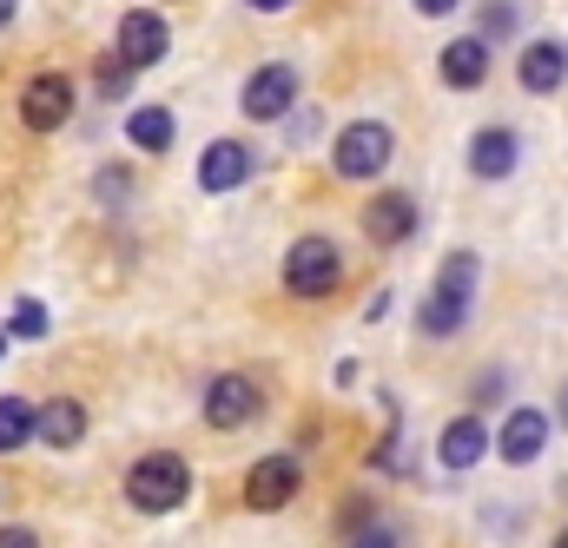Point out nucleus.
Returning a JSON list of instances; mask_svg holds the SVG:
<instances>
[{
	"instance_id": "f257e3e1",
	"label": "nucleus",
	"mask_w": 568,
	"mask_h": 548,
	"mask_svg": "<svg viewBox=\"0 0 568 548\" xmlns=\"http://www.w3.org/2000/svg\"><path fill=\"white\" fill-rule=\"evenodd\" d=\"M192 496V469H185V456H172V449H152L140 456L133 469H126V503L145 509V516H165V509H179Z\"/></svg>"
},
{
	"instance_id": "f03ea898",
	"label": "nucleus",
	"mask_w": 568,
	"mask_h": 548,
	"mask_svg": "<svg viewBox=\"0 0 568 548\" xmlns=\"http://www.w3.org/2000/svg\"><path fill=\"white\" fill-rule=\"evenodd\" d=\"M476 252H449L443 258V272H436V297L424 304V331L429 337H456L463 331V317H469V297H476Z\"/></svg>"
},
{
	"instance_id": "7ed1b4c3",
	"label": "nucleus",
	"mask_w": 568,
	"mask_h": 548,
	"mask_svg": "<svg viewBox=\"0 0 568 548\" xmlns=\"http://www.w3.org/2000/svg\"><path fill=\"white\" fill-rule=\"evenodd\" d=\"M337 277H344V252L331 239H297L284 252V291L291 297H324V291H337Z\"/></svg>"
},
{
	"instance_id": "20e7f679",
	"label": "nucleus",
	"mask_w": 568,
	"mask_h": 548,
	"mask_svg": "<svg viewBox=\"0 0 568 548\" xmlns=\"http://www.w3.org/2000/svg\"><path fill=\"white\" fill-rule=\"evenodd\" d=\"M390 145H397V133H390V126L357 120V126H344V133H337V145H331V165H337V179H377V172L390 165Z\"/></svg>"
},
{
	"instance_id": "39448f33",
	"label": "nucleus",
	"mask_w": 568,
	"mask_h": 548,
	"mask_svg": "<svg viewBox=\"0 0 568 548\" xmlns=\"http://www.w3.org/2000/svg\"><path fill=\"white\" fill-rule=\"evenodd\" d=\"M67 120H73V80L67 73H33L20 87V126L27 133H53Z\"/></svg>"
},
{
	"instance_id": "423d86ee",
	"label": "nucleus",
	"mask_w": 568,
	"mask_h": 548,
	"mask_svg": "<svg viewBox=\"0 0 568 548\" xmlns=\"http://www.w3.org/2000/svg\"><path fill=\"white\" fill-rule=\"evenodd\" d=\"M265 416V390L252 384V377H212V390H205V423L212 429H252Z\"/></svg>"
},
{
	"instance_id": "0eeeda50",
	"label": "nucleus",
	"mask_w": 568,
	"mask_h": 548,
	"mask_svg": "<svg viewBox=\"0 0 568 548\" xmlns=\"http://www.w3.org/2000/svg\"><path fill=\"white\" fill-rule=\"evenodd\" d=\"M297 483H304V463L297 456H258L252 476H245V509L272 516V509H284L297 496Z\"/></svg>"
},
{
	"instance_id": "6e6552de",
	"label": "nucleus",
	"mask_w": 568,
	"mask_h": 548,
	"mask_svg": "<svg viewBox=\"0 0 568 548\" xmlns=\"http://www.w3.org/2000/svg\"><path fill=\"white\" fill-rule=\"evenodd\" d=\"M291 100H297V73H291V67H258V73L245 80V93H239L245 120H284Z\"/></svg>"
},
{
	"instance_id": "1a4fd4ad",
	"label": "nucleus",
	"mask_w": 568,
	"mask_h": 548,
	"mask_svg": "<svg viewBox=\"0 0 568 548\" xmlns=\"http://www.w3.org/2000/svg\"><path fill=\"white\" fill-rule=\"evenodd\" d=\"M252 179V145L245 139H212L199 159V192H239Z\"/></svg>"
},
{
	"instance_id": "9d476101",
	"label": "nucleus",
	"mask_w": 568,
	"mask_h": 548,
	"mask_svg": "<svg viewBox=\"0 0 568 548\" xmlns=\"http://www.w3.org/2000/svg\"><path fill=\"white\" fill-rule=\"evenodd\" d=\"M410 232H417V199L410 192H377L364 205V239L371 245H404Z\"/></svg>"
},
{
	"instance_id": "9b49d317",
	"label": "nucleus",
	"mask_w": 568,
	"mask_h": 548,
	"mask_svg": "<svg viewBox=\"0 0 568 548\" xmlns=\"http://www.w3.org/2000/svg\"><path fill=\"white\" fill-rule=\"evenodd\" d=\"M542 443H549V410H536V404H516V410L503 416V436H496V449H503V463H536L542 456Z\"/></svg>"
},
{
	"instance_id": "f8f14e48",
	"label": "nucleus",
	"mask_w": 568,
	"mask_h": 548,
	"mask_svg": "<svg viewBox=\"0 0 568 548\" xmlns=\"http://www.w3.org/2000/svg\"><path fill=\"white\" fill-rule=\"evenodd\" d=\"M516 80H523V93H556L568 80V47L562 40H529L516 60Z\"/></svg>"
},
{
	"instance_id": "ddd939ff",
	"label": "nucleus",
	"mask_w": 568,
	"mask_h": 548,
	"mask_svg": "<svg viewBox=\"0 0 568 548\" xmlns=\"http://www.w3.org/2000/svg\"><path fill=\"white\" fill-rule=\"evenodd\" d=\"M489 80V40L483 33H463V40H449L443 47V87H456V93H476Z\"/></svg>"
},
{
	"instance_id": "4468645a",
	"label": "nucleus",
	"mask_w": 568,
	"mask_h": 548,
	"mask_svg": "<svg viewBox=\"0 0 568 548\" xmlns=\"http://www.w3.org/2000/svg\"><path fill=\"white\" fill-rule=\"evenodd\" d=\"M113 53H120L126 67H159V60H165V20H159V13H126Z\"/></svg>"
},
{
	"instance_id": "2eb2a0df",
	"label": "nucleus",
	"mask_w": 568,
	"mask_h": 548,
	"mask_svg": "<svg viewBox=\"0 0 568 548\" xmlns=\"http://www.w3.org/2000/svg\"><path fill=\"white\" fill-rule=\"evenodd\" d=\"M436 456H443V469H476V463L489 456V429H483V416H456V423L436 436Z\"/></svg>"
},
{
	"instance_id": "dca6fc26",
	"label": "nucleus",
	"mask_w": 568,
	"mask_h": 548,
	"mask_svg": "<svg viewBox=\"0 0 568 548\" xmlns=\"http://www.w3.org/2000/svg\"><path fill=\"white\" fill-rule=\"evenodd\" d=\"M469 172L476 179H509L516 172V133L509 126H483L469 139Z\"/></svg>"
},
{
	"instance_id": "f3484780",
	"label": "nucleus",
	"mask_w": 568,
	"mask_h": 548,
	"mask_svg": "<svg viewBox=\"0 0 568 548\" xmlns=\"http://www.w3.org/2000/svg\"><path fill=\"white\" fill-rule=\"evenodd\" d=\"M40 436H47L53 449H73V443L87 436V410H80L73 397H60V404H40Z\"/></svg>"
},
{
	"instance_id": "a211bd4d",
	"label": "nucleus",
	"mask_w": 568,
	"mask_h": 548,
	"mask_svg": "<svg viewBox=\"0 0 568 548\" xmlns=\"http://www.w3.org/2000/svg\"><path fill=\"white\" fill-rule=\"evenodd\" d=\"M33 436H40V410L27 397H0V456L7 449H27Z\"/></svg>"
},
{
	"instance_id": "6ab92c4d",
	"label": "nucleus",
	"mask_w": 568,
	"mask_h": 548,
	"mask_svg": "<svg viewBox=\"0 0 568 548\" xmlns=\"http://www.w3.org/2000/svg\"><path fill=\"white\" fill-rule=\"evenodd\" d=\"M126 139H133L140 152H165V145H172V113H165V106H140V113L126 120Z\"/></svg>"
},
{
	"instance_id": "aec40b11",
	"label": "nucleus",
	"mask_w": 568,
	"mask_h": 548,
	"mask_svg": "<svg viewBox=\"0 0 568 548\" xmlns=\"http://www.w3.org/2000/svg\"><path fill=\"white\" fill-rule=\"evenodd\" d=\"M7 331H13V337H47V304H40V297H20V304L7 311Z\"/></svg>"
},
{
	"instance_id": "412c9836",
	"label": "nucleus",
	"mask_w": 568,
	"mask_h": 548,
	"mask_svg": "<svg viewBox=\"0 0 568 548\" xmlns=\"http://www.w3.org/2000/svg\"><path fill=\"white\" fill-rule=\"evenodd\" d=\"M516 33V0H489L483 7V40L496 47V40H509Z\"/></svg>"
},
{
	"instance_id": "4be33fe9",
	"label": "nucleus",
	"mask_w": 568,
	"mask_h": 548,
	"mask_svg": "<svg viewBox=\"0 0 568 548\" xmlns=\"http://www.w3.org/2000/svg\"><path fill=\"white\" fill-rule=\"evenodd\" d=\"M133 73H140V67H126V60H120V53H113V60H100V93H113V100H120V93H126V80H133Z\"/></svg>"
},
{
	"instance_id": "5701e85b",
	"label": "nucleus",
	"mask_w": 568,
	"mask_h": 548,
	"mask_svg": "<svg viewBox=\"0 0 568 548\" xmlns=\"http://www.w3.org/2000/svg\"><path fill=\"white\" fill-rule=\"evenodd\" d=\"M344 548H397V536H390L384 522H364V529H351V542Z\"/></svg>"
},
{
	"instance_id": "b1692460",
	"label": "nucleus",
	"mask_w": 568,
	"mask_h": 548,
	"mask_svg": "<svg viewBox=\"0 0 568 548\" xmlns=\"http://www.w3.org/2000/svg\"><path fill=\"white\" fill-rule=\"evenodd\" d=\"M463 0H417V13H429V20H443V13H456Z\"/></svg>"
},
{
	"instance_id": "393cba45",
	"label": "nucleus",
	"mask_w": 568,
	"mask_h": 548,
	"mask_svg": "<svg viewBox=\"0 0 568 548\" xmlns=\"http://www.w3.org/2000/svg\"><path fill=\"white\" fill-rule=\"evenodd\" d=\"M0 548H40L27 529H0Z\"/></svg>"
},
{
	"instance_id": "a878e982",
	"label": "nucleus",
	"mask_w": 568,
	"mask_h": 548,
	"mask_svg": "<svg viewBox=\"0 0 568 548\" xmlns=\"http://www.w3.org/2000/svg\"><path fill=\"white\" fill-rule=\"evenodd\" d=\"M245 7H258V13H278V7H291V0H245Z\"/></svg>"
},
{
	"instance_id": "bb28decb",
	"label": "nucleus",
	"mask_w": 568,
	"mask_h": 548,
	"mask_svg": "<svg viewBox=\"0 0 568 548\" xmlns=\"http://www.w3.org/2000/svg\"><path fill=\"white\" fill-rule=\"evenodd\" d=\"M13 13H20V0H0V27H7V20H13Z\"/></svg>"
},
{
	"instance_id": "cd10ccee",
	"label": "nucleus",
	"mask_w": 568,
	"mask_h": 548,
	"mask_svg": "<svg viewBox=\"0 0 568 548\" xmlns=\"http://www.w3.org/2000/svg\"><path fill=\"white\" fill-rule=\"evenodd\" d=\"M556 416H562V423H568V390H562V410H556Z\"/></svg>"
},
{
	"instance_id": "c85d7f7f",
	"label": "nucleus",
	"mask_w": 568,
	"mask_h": 548,
	"mask_svg": "<svg viewBox=\"0 0 568 548\" xmlns=\"http://www.w3.org/2000/svg\"><path fill=\"white\" fill-rule=\"evenodd\" d=\"M556 548H568V529H562V536H556Z\"/></svg>"
},
{
	"instance_id": "c756f323",
	"label": "nucleus",
	"mask_w": 568,
	"mask_h": 548,
	"mask_svg": "<svg viewBox=\"0 0 568 548\" xmlns=\"http://www.w3.org/2000/svg\"><path fill=\"white\" fill-rule=\"evenodd\" d=\"M0 357H7V337H0Z\"/></svg>"
}]
</instances>
